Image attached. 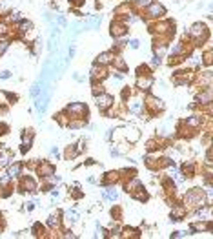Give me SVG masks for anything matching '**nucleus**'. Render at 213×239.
Masks as SVG:
<instances>
[{"instance_id": "obj_4", "label": "nucleus", "mask_w": 213, "mask_h": 239, "mask_svg": "<svg viewBox=\"0 0 213 239\" xmlns=\"http://www.w3.org/2000/svg\"><path fill=\"white\" fill-rule=\"evenodd\" d=\"M137 84H138V88H140V89H148V88H150L151 84H153V81H151L150 77H144V79L140 77V79L137 81Z\"/></svg>"}, {"instance_id": "obj_23", "label": "nucleus", "mask_w": 213, "mask_h": 239, "mask_svg": "<svg viewBox=\"0 0 213 239\" xmlns=\"http://www.w3.org/2000/svg\"><path fill=\"white\" fill-rule=\"evenodd\" d=\"M2 33H6V26H4V24H0V35Z\"/></svg>"}, {"instance_id": "obj_1", "label": "nucleus", "mask_w": 213, "mask_h": 239, "mask_svg": "<svg viewBox=\"0 0 213 239\" xmlns=\"http://www.w3.org/2000/svg\"><path fill=\"white\" fill-rule=\"evenodd\" d=\"M113 104V97L111 95H106V93H100V95H97V106L100 109H106L110 108Z\"/></svg>"}, {"instance_id": "obj_3", "label": "nucleus", "mask_w": 213, "mask_h": 239, "mask_svg": "<svg viewBox=\"0 0 213 239\" xmlns=\"http://www.w3.org/2000/svg\"><path fill=\"white\" fill-rule=\"evenodd\" d=\"M206 33V28L202 26V24H195L191 29H190V35L191 37H199V35H204Z\"/></svg>"}, {"instance_id": "obj_18", "label": "nucleus", "mask_w": 213, "mask_h": 239, "mask_svg": "<svg viewBox=\"0 0 213 239\" xmlns=\"http://www.w3.org/2000/svg\"><path fill=\"white\" fill-rule=\"evenodd\" d=\"M7 49V42H0V53H4Z\"/></svg>"}, {"instance_id": "obj_19", "label": "nucleus", "mask_w": 213, "mask_h": 239, "mask_svg": "<svg viewBox=\"0 0 213 239\" xmlns=\"http://www.w3.org/2000/svg\"><path fill=\"white\" fill-rule=\"evenodd\" d=\"M82 126V122H71L69 124V128H80Z\"/></svg>"}, {"instance_id": "obj_15", "label": "nucleus", "mask_w": 213, "mask_h": 239, "mask_svg": "<svg viewBox=\"0 0 213 239\" xmlns=\"http://www.w3.org/2000/svg\"><path fill=\"white\" fill-rule=\"evenodd\" d=\"M131 111H135V113H138V111H140V104H133V106H131Z\"/></svg>"}, {"instance_id": "obj_22", "label": "nucleus", "mask_w": 213, "mask_h": 239, "mask_svg": "<svg viewBox=\"0 0 213 239\" xmlns=\"http://www.w3.org/2000/svg\"><path fill=\"white\" fill-rule=\"evenodd\" d=\"M0 77H2V79H7V77H9V71H2V73H0Z\"/></svg>"}, {"instance_id": "obj_16", "label": "nucleus", "mask_w": 213, "mask_h": 239, "mask_svg": "<svg viewBox=\"0 0 213 239\" xmlns=\"http://www.w3.org/2000/svg\"><path fill=\"white\" fill-rule=\"evenodd\" d=\"M31 28V22H22V31H27Z\"/></svg>"}, {"instance_id": "obj_25", "label": "nucleus", "mask_w": 213, "mask_h": 239, "mask_svg": "<svg viewBox=\"0 0 213 239\" xmlns=\"http://www.w3.org/2000/svg\"><path fill=\"white\" fill-rule=\"evenodd\" d=\"M131 48H138V42L137 40H131Z\"/></svg>"}, {"instance_id": "obj_14", "label": "nucleus", "mask_w": 213, "mask_h": 239, "mask_svg": "<svg viewBox=\"0 0 213 239\" xmlns=\"http://www.w3.org/2000/svg\"><path fill=\"white\" fill-rule=\"evenodd\" d=\"M49 226H57L58 225V221H57V217H49V223H47Z\"/></svg>"}, {"instance_id": "obj_8", "label": "nucleus", "mask_w": 213, "mask_h": 239, "mask_svg": "<svg viewBox=\"0 0 213 239\" xmlns=\"http://www.w3.org/2000/svg\"><path fill=\"white\" fill-rule=\"evenodd\" d=\"M199 101L200 102H210L211 101V91H210V89H208L206 93H202V95H199Z\"/></svg>"}, {"instance_id": "obj_17", "label": "nucleus", "mask_w": 213, "mask_h": 239, "mask_svg": "<svg viewBox=\"0 0 213 239\" xmlns=\"http://www.w3.org/2000/svg\"><path fill=\"white\" fill-rule=\"evenodd\" d=\"M6 162H7V153H4V155H2V159H0V166H4Z\"/></svg>"}, {"instance_id": "obj_5", "label": "nucleus", "mask_w": 213, "mask_h": 239, "mask_svg": "<svg viewBox=\"0 0 213 239\" xmlns=\"http://www.w3.org/2000/svg\"><path fill=\"white\" fill-rule=\"evenodd\" d=\"M69 111L71 113H82L84 109H86V106H84V104H80V102H77V104H69Z\"/></svg>"}, {"instance_id": "obj_24", "label": "nucleus", "mask_w": 213, "mask_h": 239, "mask_svg": "<svg viewBox=\"0 0 213 239\" xmlns=\"http://www.w3.org/2000/svg\"><path fill=\"white\" fill-rule=\"evenodd\" d=\"M138 4L140 6H148V0H138Z\"/></svg>"}, {"instance_id": "obj_7", "label": "nucleus", "mask_w": 213, "mask_h": 239, "mask_svg": "<svg viewBox=\"0 0 213 239\" xmlns=\"http://www.w3.org/2000/svg\"><path fill=\"white\" fill-rule=\"evenodd\" d=\"M97 60H98V64H108V62L111 60V55H110V53H102L100 57L97 58Z\"/></svg>"}, {"instance_id": "obj_12", "label": "nucleus", "mask_w": 213, "mask_h": 239, "mask_svg": "<svg viewBox=\"0 0 213 239\" xmlns=\"http://www.w3.org/2000/svg\"><path fill=\"white\" fill-rule=\"evenodd\" d=\"M24 186H27L29 192H35V183L31 181V179H26V181H24Z\"/></svg>"}, {"instance_id": "obj_11", "label": "nucleus", "mask_w": 213, "mask_h": 239, "mask_svg": "<svg viewBox=\"0 0 213 239\" xmlns=\"http://www.w3.org/2000/svg\"><path fill=\"white\" fill-rule=\"evenodd\" d=\"M20 173V166H13V168H9V177H15V175H18Z\"/></svg>"}, {"instance_id": "obj_20", "label": "nucleus", "mask_w": 213, "mask_h": 239, "mask_svg": "<svg viewBox=\"0 0 213 239\" xmlns=\"http://www.w3.org/2000/svg\"><path fill=\"white\" fill-rule=\"evenodd\" d=\"M179 51H180V44H177V46L171 49V53H179Z\"/></svg>"}, {"instance_id": "obj_13", "label": "nucleus", "mask_w": 213, "mask_h": 239, "mask_svg": "<svg viewBox=\"0 0 213 239\" xmlns=\"http://www.w3.org/2000/svg\"><path fill=\"white\" fill-rule=\"evenodd\" d=\"M66 217H67V221H75V219H77V213L75 212H66Z\"/></svg>"}, {"instance_id": "obj_2", "label": "nucleus", "mask_w": 213, "mask_h": 239, "mask_svg": "<svg viewBox=\"0 0 213 239\" xmlns=\"http://www.w3.org/2000/svg\"><path fill=\"white\" fill-rule=\"evenodd\" d=\"M148 11H150L151 17H160V15H164V7H162L160 4H150V6H148Z\"/></svg>"}, {"instance_id": "obj_9", "label": "nucleus", "mask_w": 213, "mask_h": 239, "mask_svg": "<svg viewBox=\"0 0 213 239\" xmlns=\"http://www.w3.org/2000/svg\"><path fill=\"white\" fill-rule=\"evenodd\" d=\"M186 124H188V126H199V124H200V119H199V117H190V119L186 121Z\"/></svg>"}, {"instance_id": "obj_21", "label": "nucleus", "mask_w": 213, "mask_h": 239, "mask_svg": "<svg viewBox=\"0 0 213 239\" xmlns=\"http://www.w3.org/2000/svg\"><path fill=\"white\" fill-rule=\"evenodd\" d=\"M182 212H184V210H182V208H177V210L173 212V213H175V216H182Z\"/></svg>"}, {"instance_id": "obj_6", "label": "nucleus", "mask_w": 213, "mask_h": 239, "mask_svg": "<svg viewBox=\"0 0 213 239\" xmlns=\"http://www.w3.org/2000/svg\"><path fill=\"white\" fill-rule=\"evenodd\" d=\"M117 195H118V193L113 190V188H108V190H104V197H106V199H111V201H115Z\"/></svg>"}, {"instance_id": "obj_10", "label": "nucleus", "mask_w": 213, "mask_h": 239, "mask_svg": "<svg viewBox=\"0 0 213 239\" xmlns=\"http://www.w3.org/2000/svg\"><path fill=\"white\" fill-rule=\"evenodd\" d=\"M206 228H210V223L204 225V223H197V225H193V230H206Z\"/></svg>"}]
</instances>
